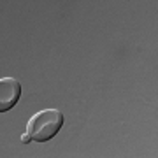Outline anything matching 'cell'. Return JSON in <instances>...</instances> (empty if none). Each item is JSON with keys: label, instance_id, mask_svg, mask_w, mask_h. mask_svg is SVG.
Listing matches in <instances>:
<instances>
[{"label": "cell", "instance_id": "cell-1", "mask_svg": "<svg viewBox=\"0 0 158 158\" xmlns=\"http://www.w3.org/2000/svg\"><path fill=\"white\" fill-rule=\"evenodd\" d=\"M63 127V114L58 109H44L35 113L27 123V134L35 142L51 141Z\"/></svg>", "mask_w": 158, "mask_h": 158}, {"label": "cell", "instance_id": "cell-2", "mask_svg": "<svg viewBox=\"0 0 158 158\" xmlns=\"http://www.w3.org/2000/svg\"><path fill=\"white\" fill-rule=\"evenodd\" d=\"M21 97V85L14 77H0V113L11 111Z\"/></svg>", "mask_w": 158, "mask_h": 158}, {"label": "cell", "instance_id": "cell-3", "mask_svg": "<svg viewBox=\"0 0 158 158\" xmlns=\"http://www.w3.org/2000/svg\"><path fill=\"white\" fill-rule=\"evenodd\" d=\"M21 142H23V144H28V142H32V137H30L28 134H23V135H21Z\"/></svg>", "mask_w": 158, "mask_h": 158}]
</instances>
